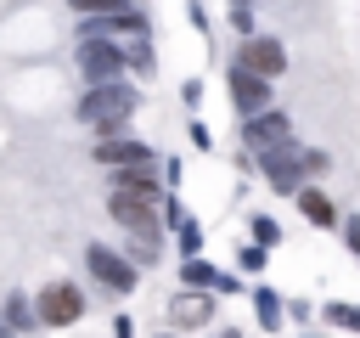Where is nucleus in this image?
Masks as SVG:
<instances>
[{
	"label": "nucleus",
	"instance_id": "obj_14",
	"mask_svg": "<svg viewBox=\"0 0 360 338\" xmlns=\"http://www.w3.org/2000/svg\"><path fill=\"white\" fill-rule=\"evenodd\" d=\"M298 208H304L315 225H332V203H326L321 192H304V186H298Z\"/></svg>",
	"mask_w": 360,
	"mask_h": 338
},
{
	"label": "nucleus",
	"instance_id": "obj_12",
	"mask_svg": "<svg viewBox=\"0 0 360 338\" xmlns=\"http://www.w3.org/2000/svg\"><path fill=\"white\" fill-rule=\"evenodd\" d=\"M112 186H118V192H135V197H152V203L163 197V192H158V175H152V163H129V169H112Z\"/></svg>",
	"mask_w": 360,
	"mask_h": 338
},
{
	"label": "nucleus",
	"instance_id": "obj_15",
	"mask_svg": "<svg viewBox=\"0 0 360 338\" xmlns=\"http://www.w3.org/2000/svg\"><path fill=\"white\" fill-rule=\"evenodd\" d=\"M180 282H191V287H219V270H214V265H202V259H186Z\"/></svg>",
	"mask_w": 360,
	"mask_h": 338
},
{
	"label": "nucleus",
	"instance_id": "obj_6",
	"mask_svg": "<svg viewBox=\"0 0 360 338\" xmlns=\"http://www.w3.org/2000/svg\"><path fill=\"white\" fill-rule=\"evenodd\" d=\"M84 265H90V276H96V282H101L107 293H129V287H135V265H129L124 254L101 248V242H96L90 254H84Z\"/></svg>",
	"mask_w": 360,
	"mask_h": 338
},
{
	"label": "nucleus",
	"instance_id": "obj_18",
	"mask_svg": "<svg viewBox=\"0 0 360 338\" xmlns=\"http://www.w3.org/2000/svg\"><path fill=\"white\" fill-rule=\"evenodd\" d=\"M253 304H259V321H264V327H276V321H281V304H276V293H259Z\"/></svg>",
	"mask_w": 360,
	"mask_h": 338
},
{
	"label": "nucleus",
	"instance_id": "obj_16",
	"mask_svg": "<svg viewBox=\"0 0 360 338\" xmlns=\"http://www.w3.org/2000/svg\"><path fill=\"white\" fill-rule=\"evenodd\" d=\"M326 321L343 327V332H360V310L354 304H326Z\"/></svg>",
	"mask_w": 360,
	"mask_h": 338
},
{
	"label": "nucleus",
	"instance_id": "obj_11",
	"mask_svg": "<svg viewBox=\"0 0 360 338\" xmlns=\"http://www.w3.org/2000/svg\"><path fill=\"white\" fill-rule=\"evenodd\" d=\"M96 163H107V169H129V163H152V146H141V141H124V135H118V141L107 135V141L96 146Z\"/></svg>",
	"mask_w": 360,
	"mask_h": 338
},
{
	"label": "nucleus",
	"instance_id": "obj_17",
	"mask_svg": "<svg viewBox=\"0 0 360 338\" xmlns=\"http://www.w3.org/2000/svg\"><path fill=\"white\" fill-rule=\"evenodd\" d=\"M253 237H259V248H270V242H281V225H276L270 214H259V220H253Z\"/></svg>",
	"mask_w": 360,
	"mask_h": 338
},
{
	"label": "nucleus",
	"instance_id": "obj_4",
	"mask_svg": "<svg viewBox=\"0 0 360 338\" xmlns=\"http://www.w3.org/2000/svg\"><path fill=\"white\" fill-rule=\"evenodd\" d=\"M107 208H112V220H118V225H129L135 237L158 242V203H152V197H135V192H118V186H112Z\"/></svg>",
	"mask_w": 360,
	"mask_h": 338
},
{
	"label": "nucleus",
	"instance_id": "obj_5",
	"mask_svg": "<svg viewBox=\"0 0 360 338\" xmlns=\"http://www.w3.org/2000/svg\"><path fill=\"white\" fill-rule=\"evenodd\" d=\"M248 146L259 152V158H270V152H281V146H292V124L281 118V113H248Z\"/></svg>",
	"mask_w": 360,
	"mask_h": 338
},
{
	"label": "nucleus",
	"instance_id": "obj_7",
	"mask_svg": "<svg viewBox=\"0 0 360 338\" xmlns=\"http://www.w3.org/2000/svg\"><path fill=\"white\" fill-rule=\"evenodd\" d=\"M231 96H236V107H242V118H248V113H264V107H270V79L236 62V73H231Z\"/></svg>",
	"mask_w": 360,
	"mask_h": 338
},
{
	"label": "nucleus",
	"instance_id": "obj_8",
	"mask_svg": "<svg viewBox=\"0 0 360 338\" xmlns=\"http://www.w3.org/2000/svg\"><path fill=\"white\" fill-rule=\"evenodd\" d=\"M242 68H253V73H264V79H276L281 68H287V51L276 45V39H242Z\"/></svg>",
	"mask_w": 360,
	"mask_h": 338
},
{
	"label": "nucleus",
	"instance_id": "obj_19",
	"mask_svg": "<svg viewBox=\"0 0 360 338\" xmlns=\"http://www.w3.org/2000/svg\"><path fill=\"white\" fill-rule=\"evenodd\" d=\"M197 242H202V237H197V225H191V220H180V248H186V254H197Z\"/></svg>",
	"mask_w": 360,
	"mask_h": 338
},
{
	"label": "nucleus",
	"instance_id": "obj_10",
	"mask_svg": "<svg viewBox=\"0 0 360 338\" xmlns=\"http://www.w3.org/2000/svg\"><path fill=\"white\" fill-rule=\"evenodd\" d=\"M208 315H214L208 287H191V293H180V299L169 304V321H174V327H208Z\"/></svg>",
	"mask_w": 360,
	"mask_h": 338
},
{
	"label": "nucleus",
	"instance_id": "obj_21",
	"mask_svg": "<svg viewBox=\"0 0 360 338\" xmlns=\"http://www.w3.org/2000/svg\"><path fill=\"white\" fill-rule=\"evenodd\" d=\"M349 248H354V254H360V220H354V225H349Z\"/></svg>",
	"mask_w": 360,
	"mask_h": 338
},
{
	"label": "nucleus",
	"instance_id": "obj_3",
	"mask_svg": "<svg viewBox=\"0 0 360 338\" xmlns=\"http://www.w3.org/2000/svg\"><path fill=\"white\" fill-rule=\"evenodd\" d=\"M34 310H39V327H73V321L84 315V293H79L73 282H51V287L34 299Z\"/></svg>",
	"mask_w": 360,
	"mask_h": 338
},
{
	"label": "nucleus",
	"instance_id": "obj_1",
	"mask_svg": "<svg viewBox=\"0 0 360 338\" xmlns=\"http://www.w3.org/2000/svg\"><path fill=\"white\" fill-rule=\"evenodd\" d=\"M129 113H135V90H129L124 79H101V84H90V96L79 101V118L96 124V130H107V135H112Z\"/></svg>",
	"mask_w": 360,
	"mask_h": 338
},
{
	"label": "nucleus",
	"instance_id": "obj_20",
	"mask_svg": "<svg viewBox=\"0 0 360 338\" xmlns=\"http://www.w3.org/2000/svg\"><path fill=\"white\" fill-rule=\"evenodd\" d=\"M73 11H107V6H118V0H68Z\"/></svg>",
	"mask_w": 360,
	"mask_h": 338
},
{
	"label": "nucleus",
	"instance_id": "obj_9",
	"mask_svg": "<svg viewBox=\"0 0 360 338\" xmlns=\"http://www.w3.org/2000/svg\"><path fill=\"white\" fill-rule=\"evenodd\" d=\"M304 169H309V158H292V146H281V152H270V158H264V175H270V186H276V192H292V197H298V180H304Z\"/></svg>",
	"mask_w": 360,
	"mask_h": 338
},
{
	"label": "nucleus",
	"instance_id": "obj_13",
	"mask_svg": "<svg viewBox=\"0 0 360 338\" xmlns=\"http://www.w3.org/2000/svg\"><path fill=\"white\" fill-rule=\"evenodd\" d=\"M6 321H11V332H34V327H39V310H34L22 293H11V299H6Z\"/></svg>",
	"mask_w": 360,
	"mask_h": 338
},
{
	"label": "nucleus",
	"instance_id": "obj_2",
	"mask_svg": "<svg viewBox=\"0 0 360 338\" xmlns=\"http://www.w3.org/2000/svg\"><path fill=\"white\" fill-rule=\"evenodd\" d=\"M124 62H129V51H124L118 39L84 34V45H79V73H84L90 84H101V79H118V73H124Z\"/></svg>",
	"mask_w": 360,
	"mask_h": 338
},
{
	"label": "nucleus",
	"instance_id": "obj_22",
	"mask_svg": "<svg viewBox=\"0 0 360 338\" xmlns=\"http://www.w3.org/2000/svg\"><path fill=\"white\" fill-rule=\"evenodd\" d=\"M0 338H11V321H6V310H0Z\"/></svg>",
	"mask_w": 360,
	"mask_h": 338
},
{
	"label": "nucleus",
	"instance_id": "obj_23",
	"mask_svg": "<svg viewBox=\"0 0 360 338\" xmlns=\"http://www.w3.org/2000/svg\"><path fill=\"white\" fill-rule=\"evenodd\" d=\"M225 338H231V332H225Z\"/></svg>",
	"mask_w": 360,
	"mask_h": 338
}]
</instances>
